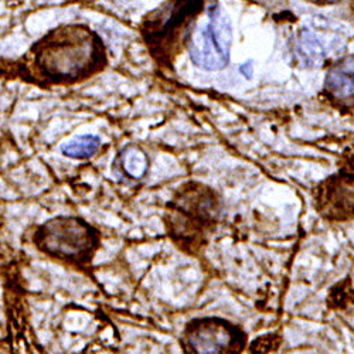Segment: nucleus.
Segmentation results:
<instances>
[{"label":"nucleus","instance_id":"obj_8","mask_svg":"<svg viewBox=\"0 0 354 354\" xmlns=\"http://www.w3.org/2000/svg\"><path fill=\"white\" fill-rule=\"evenodd\" d=\"M324 95L340 109L354 108V55L335 63L324 80Z\"/></svg>","mask_w":354,"mask_h":354},{"label":"nucleus","instance_id":"obj_6","mask_svg":"<svg viewBox=\"0 0 354 354\" xmlns=\"http://www.w3.org/2000/svg\"><path fill=\"white\" fill-rule=\"evenodd\" d=\"M182 344L187 353H240L247 346V335L220 317L194 319L185 329Z\"/></svg>","mask_w":354,"mask_h":354},{"label":"nucleus","instance_id":"obj_13","mask_svg":"<svg viewBox=\"0 0 354 354\" xmlns=\"http://www.w3.org/2000/svg\"><path fill=\"white\" fill-rule=\"evenodd\" d=\"M255 2H274V0H255Z\"/></svg>","mask_w":354,"mask_h":354},{"label":"nucleus","instance_id":"obj_5","mask_svg":"<svg viewBox=\"0 0 354 354\" xmlns=\"http://www.w3.org/2000/svg\"><path fill=\"white\" fill-rule=\"evenodd\" d=\"M232 44V27L225 12L214 5L207 13V21L193 28L187 50L196 67L205 71H218L228 66Z\"/></svg>","mask_w":354,"mask_h":354},{"label":"nucleus","instance_id":"obj_10","mask_svg":"<svg viewBox=\"0 0 354 354\" xmlns=\"http://www.w3.org/2000/svg\"><path fill=\"white\" fill-rule=\"evenodd\" d=\"M121 165L127 174H129L133 179H139L147 170V158L145 152L136 146H131L124 151L121 156Z\"/></svg>","mask_w":354,"mask_h":354},{"label":"nucleus","instance_id":"obj_3","mask_svg":"<svg viewBox=\"0 0 354 354\" xmlns=\"http://www.w3.org/2000/svg\"><path fill=\"white\" fill-rule=\"evenodd\" d=\"M180 190L179 198L171 204V235L182 239L183 248L198 247L204 235L216 223L218 201L210 189L197 183Z\"/></svg>","mask_w":354,"mask_h":354},{"label":"nucleus","instance_id":"obj_4","mask_svg":"<svg viewBox=\"0 0 354 354\" xmlns=\"http://www.w3.org/2000/svg\"><path fill=\"white\" fill-rule=\"evenodd\" d=\"M35 243L48 255L84 261L93 257L98 239L93 227L84 220L77 217H55L39 227Z\"/></svg>","mask_w":354,"mask_h":354},{"label":"nucleus","instance_id":"obj_12","mask_svg":"<svg viewBox=\"0 0 354 354\" xmlns=\"http://www.w3.org/2000/svg\"><path fill=\"white\" fill-rule=\"evenodd\" d=\"M308 2L313 3V5H319V6H326V5H335L340 0H308Z\"/></svg>","mask_w":354,"mask_h":354},{"label":"nucleus","instance_id":"obj_1","mask_svg":"<svg viewBox=\"0 0 354 354\" xmlns=\"http://www.w3.org/2000/svg\"><path fill=\"white\" fill-rule=\"evenodd\" d=\"M97 37L80 27L55 30L46 37L36 54V62L50 78L77 80L93 74L102 63Z\"/></svg>","mask_w":354,"mask_h":354},{"label":"nucleus","instance_id":"obj_14","mask_svg":"<svg viewBox=\"0 0 354 354\" xmlns=\"http://www.w3.org/2000/svg\"><path fill=\"white\" fill-rule=\"evenodd\" d=\"M351 9H353V13H354V0L351 2Z\"/></svg>","mask_w":354,"mask_h":354},{"label":"nucleus","instance_id":"obj_9","mask_svg":"<svg viewBox=\"0 0 354 354\" xmlns=\"http://www.w3.org/2000/svg\"><path fill=\"white\" fill-rule=\"evenodd\" d=\"M101 147V139L95 135H81L62 145V153L70 159H90Z\"/></svg>","mask_w":354,"mask_h":354},{"label":"nucleus","instance_id":"obj_7","mask_svg":"<svg viewBox=\"0 0 354 354\" xmlns=\"http://www.w3.org/2000/svg\"><path fill=\"white\" fill-rule=\"evenodd\" d=\"M316 209L330 221L354 218V174L337 173L316 190Z\"/></svg>","mask_w":354,"mask_h":354},{"label":"nucleus","instance_id":"obj_2","mask_svg":"<svg viewBox=\"0 0 354 354\" xmlns=\"http://www.w3.org/2000/svg\"><path fill=\"white\" fill-rule=\"evenodd\" d=\"M203 0H167L146 21V41L163 62H170L187 46L198 15L203 12Z\"/></svg>","mask_w":354,"mask_h":354},{"label":"nucleus","instance_id":"obj_11","mask_svg":"<svg viewBox=\"0 0 354 354\" xmlns=\"http://www.w3.org/2000/svg\"><path fill=\"white\" fill-rule=\"evenodd\" d=\"M277 336H262L258 340H255L251 346L252 350H258V351H271V350H277L279 347L281 343H272V340Z\"/></svg>","mask_w":354,"mask_h":354}]
</instances>
